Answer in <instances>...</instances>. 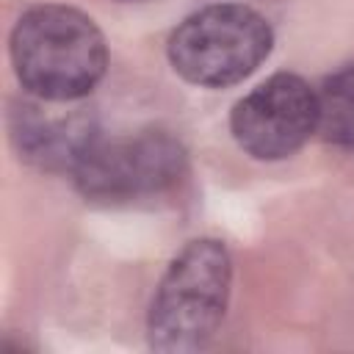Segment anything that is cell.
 <instances>
[{"label": "cell", "mask_w": 354, "mask_h": 354, "mask_svg": "<svg viewBox=\"0 0 354 354\" xmlns=\"http://www.w3.org/2000/svg\"><path fill=\"white\" fill-rule=\"evenodd\" d=\"M8 50L22 88L55 102L88 97L108 69V44L94 19L55 3L28 8L11 30Z\"/></svg>", "instance_id": "1"}, {"label": "cell", "mask_w": 354, "mask_h": 354, "mask_svg": "<svg viewBox=\"0 0 354 354\" xmlns=\"http://www.w3.org/2000/svg\"><path fill=\"white\" fill-rule=\"evenodd\" d=\"M232 290V257L216 238H196L169 263L149 304L147 337L160 354L205 348L224 321Z\"/></svg>", "instance_id": "2"}, {"label": "cell", "mask_w": 354, "mask_h": 354, "mask_svg": "<svg viewBox=\"0 0 354 354\" xmlns=\"http://www.w3.org/2000/svg\"><path fill=\"white\" fill-rule=\"evenodd\" d=\"M271 47L274 30L263 14L241 3H213L171 30L166 53L183 80L224 88L249 77Z\"/></svg>", "instance_id": "3"}, {"label": "cell", "mask_w": 354, "mask_h": 354, "mask_svg": "<svg viewBox=\"0 0 354 354\" xmlns=\"http://www.w3.org/2000/svg\"><path fill=\"white\" fill-rule=\"evenodd\" d=\"M185 171L183 144L158 127L97 138L77 163L75 185L97 205H130L166 194Z\"/></svg>", "instance_id": "4"}, {"label": "cell", "mask_w": 354, "mask_h": 354, "mask_svg": "<svg viewBox=\"0 0 354 354\" xmlns=\"http://www.w3.org/2000/svg\"><path fill=\"white\" fill-rule=\"evenodd\" d=\"M230 130L246 155L282 160L318 130V97L304 77L277 72L235 102Z\"/></svg>", "instance_id": "5"}, {"label": "cell", "mask_w": 354, "mask_h": 354, "mask_svg": "<svg viewBox=\"0 0 354 354\" xmlns=\"http://www.w3.org/2000/svg\"><path fill=\"white\" fill-rule=\"evenodd\" d=\"M8 133L22 160L47 171H75L100 138V124L80 100L55 102L28 94L11 102Z\"/></svg>", "instance_id": "6"}, {"label": "cell", "mask_w": 354, "mask_h": 354, "mask_svg": "<svg viewBox=\"0 0 354 354\" xmlns=\"http://www.w3.org/2000/svg\"><path fill=\"white\" fill-rule=\"evenodd\" d=\"M318 133L343 149H354V61L329 75L315 91Z\"/></svg>", "instance_id": "7"}]
</instances>
